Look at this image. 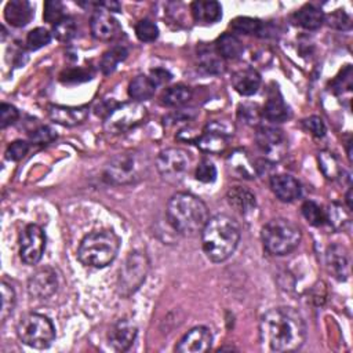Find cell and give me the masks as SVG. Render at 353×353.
Instances as JSON below:
<instances>
[{"instance_id": "6da1fadb", "label": "cell", "mask_w": 353, "mask_h": 353, "mask_svg": "<svg viewBox=\"0 0 353 353\" xmlns=\"http://www.w3.org/2000/svg\"><path fill=\"white\" fill-rule=\"evenodd\" d=\"M259 334L261 341L270 350L294 352L306 339V326L298 311L289 306H279L262 316Z\"/></svg>"}, {"instance_id": "7a4b0ae2", "label": "cell", "mask_w": 353, "mask_h": 353, "mask_svg": "<svg viewBox=\"0 0 353 353\" xmlns=\"http://www.w3.org/2000/svg\"><path fill=\"white\" fill-rule=\"evenodd\" d=\"M240 226L232 217L217 214L210 217L202 231V246L207 258L213 262H224L239 246Z\"/></svg>"}, {"instance_id": "3957f363", "label": "cell", "mask_w": 353, "mask_h": 353, "mask_svg": "<svg viewBox=\"0 0 353 353\" xmlns=\"http://www.w3.org/2000/svg\"><path fill=\"white\" fill-rule=\"evenodd\" d=\"M209 218L207 206L192 194L179 192L168 200L167 220L180 235L196 236L202 233Z\"/></svg>"}, {"instance_id": "277c9868", "label": "cell", "mask_w": 353, "mask_h": 353, "mask_svg": "<svg viewBox=\"0 0 353 353\" xmlns=\"http://www.w3.org/2000/svg\"><path fill=\"white\" fill-rule=\"evenodd\" d=\"M120 248V239L112 231L88 233L80 241L77 250L79 261L88 268H105L116 258Z\"/></svg>"}, {"instance_id": "5b68a950", "label": "cell", "mask_w": 353, "mask_h": 353, "mask_svg": "<svg viewBox=\"0 0 353 353\" xmlns=\"http://www.w3.org/2000/svg\"><path fill=\"white\" fill-rule=\"evenodd\" d=\"M149 171L148 157L137 151L119 153L111 159L104 171V179L115 185H130L145 179Z\"/></svg>"}, {"instance_id": "8992f818", "label": "cell", "mask_w": 353, "mask_h": 353, "mask_svg": "<svg viewBox=\"0 0 353 353\" xmlns=\"http://www.w3.org/2000/svg\"><path fill=\"white\" fill-rule=\"evenodd\" d=\"M265 250L274 255H287L294 251L301 241V229L297 224L286 218L271 220L261 232Z\"/></svg>"}, {"instance_id": "52a82bcc", "label": "cell", "mask_w": 353, "mask_h": 353, "mask_svg": "<svg viewBox=\"0 0 353 353\" xmlns=\"http://www.w3.org/2000/svg\"><path fill=\"white\" fill-rule=\"evenodd\" d=\"M18 338L35 349H47L55 339L53 322L40 313H27L17 324Z\"/></svg>"}, {"instance_id": "ba28073f", "label": "cell", "mask_w": 353, "mask_h": 353, "mask_svg": "<svg viewBox=\"0 0 353 353\" xmlns=\"http://www.w3.org/2000/svg\"><path fill=\"white\" fill-rule=\"evenodd\" d=\"M146 118V108L141 103H126L115 107L104 122L107 133L118 135L125 134L140 126Z\"/></svg>"}, {"instance_id": "9c48e42d", "label": "cell", "mask_w": 353, "mask_h": 353, "mask_svg": "<svg viewBox=\"0 0 353 353\" xmlns=\"http://www.w3.org/2000/svg\"><path fill=\"white\" fill-rule=\"evenodd\" d=\"M156 167L161 179L170 184H180L189 171L191 156L180 148H168L159 153Z\"/></svg>"}, {"instance_id": "30bf717a", "label": "cell", "mask_w": 353, "mask_h": 353, "mask_svg": "<svg viewBox=\"0 0 353 353\" xmlns=\"http://www.w3.org/2000/svg\"><path fill=\"white\" fill-rule=\"evenodd\" d=\"M149 271V261L145 254L134 251L131 252L120 270L119 290L123 296L129 297L135 293L145 282Z\"/></svg>"}, {"instance_id": "8fae6325", "label": "cell", "mask_w": 353, "mask_h": 353, "mask_svg": "<svg viewBox=\"0 0 353 353\" xmlns=\"http://www.w3.org/2000/svg\"><path fill=\"white\" fill-rule=\"evenodd\" d=\"M46 250L44 231L36 225L29 224L20 235V257L27 265H36Z\"/></svg>"}, {"instance_id": "7c38bea8", "label": "cell", "mask_w": 353, "mask_h": 353, "mask_svg": "<svg viewBox=\"0 0 353 353\" xmlns=\"http://www.w3.org/2000/svg\"><path fill=\"white\" fill-rule=\"evenodd\" d=\"M255 141L259 151L272 161L280 160L287 151V141L283 131L275 127H259L255 133Z\"/></svg>"}, {"instance_id": "4fadbf2b", "label": "cell", "mask_w": 353, "mask_h": 353, "mask_svg": "<svg viewBox=\"0 0 353 353\" xmlns=\"http://www.w3.org/2000/svg\"><path fill=\"white\" fill-rule=\"evenodd\" d=\"M58 291V276L53 268L36 271L28 280V293L35 300H49Z\"/></svg>"}, {"instance_id": "5bb4252c", "label": "cell", "mask_w": 353, "mask_h": 353, "mask_svg": "<svg viewBox=\"0 0 353 353\" xmlns=\"http://www.w3.org/2000/svg\"><path fill=\"white\" fill-rule=\"evenodd\" d=\"M327 270L339 282L348 280L350 275V254L342 244H331L326 251Z\"/></svg>"}, {"instance_id": "9a60e30c", "label": "cell", "mask_w": 353, "mask_h": 353, "mask_svg": "<svg viewBox=\"0 0 353 353\" xmlns=\"http://www.w3.org/2000/svg\"><path fill=\"white\" fill-rule=\"evenodd\" d=\"M213 343V334L207 327L199 326L188 331L175 346L180 353H202L210 350Z\"/></svg>"}, {"instance_id": "2e32d148", "label": "cell", "mask_w": 353, "mask_h": 353, "mask_svg": "<svg viewBox=\"0 0 353 353\" xmlns=\"http://www.w3.org/2000/svg\"><path fill=\"white\" fill-rule=\"evenodd\" d=\"M92 35L101 42H109L119 36V23L107 10H96L90 20Z\"/></svg>"}, {"instance_id": "e0dca14e", "label": "cell", "mask_w": 353, "mask_h": 353, "mask_svg": "<svg viewBox=\"0 0 353 353\" xmlns=\"http://www.w3.org/2000/svg\"><path fill=\"white\" fill-rule=\"evenodd\" d=\"M137 334H138L137 326L129 319H122L112 326L108 334V341L115 350L126 352L134 343Z\"/></svg>"}, {"instance_id": "ac0fdd59", "label": "cell", "mask_w": 353, "mask_h": 353, "mask_svg": "<svg viewBox=\"0 0 353 353\" xmlns=\"http://www.w3.org/2000/svg\"><path fill=\"white\" fill-rule=\"evenodd\" d=\"M271 189L275 196L285 203L296 202L301 198L302 188L298 180H296L293 175L289 174H278L271 179Z\"/></svg>"}, {"instance_id": "d6986e66", "label": "cell", "mask_w": 353, "mask_h": 353, "mask_svg": "<svg viewBox=\"0 0 353 353\" xmlns=\"http://www.w3.org/2000/svg\"><path fill=\"white\" fill-rule=\"evenodd\" d=\"M49 116L53 122L73 127L81 125L88 116L87 107H61V105H51L49 107Z\"/></svg>"}, {"instance_id": "ffe728a7", "label": "cell", "mask_w": 353, "mask_h": 353, "mask_svg": "<svg viewBox=\"0 0 353 353\" xmlns=\"http://www.w3.org/2000/svg\"><path fill=\"white\" fill-rule=\"evenodd\" d=\"M232 86L244 97L254 96L261 87V75L254 68L239 69L232 75Z\"/></svg>"}, {"instance_id": "44dd1931", "label": "cell", "mask_w": 353, "mask_h": 353, "mask_svg": "<svg viewBox=\"0 0 353 353\" xmlns=\"http://www.w3.org/2000/svg\"><path fill=\"white\" fill-rule=\"evenodd\" d=\"M34 17V9L27 0H12L5 8L6 21L16 28H23L31 23Z\"/></svg>"}, {"instance_id": "7402d4cb", "label": "cell", "mask_w": 353, "mask_h": 353, "mask_svg": "<svg viewBox=\"0 0 353 353\" xmlns=\"http://www.w3.org/2000/svg\"><path fill=\"white\" fill-rule=\"evenodd\" d=\"M191 12L198 24H215L222 18V8L218 2H194Z\"/></svg>"}, {"instance_id": "603a6c76", "label": "cell", "mask_w": 353, "mask_h": 353, "mask_svg": "<svg viewBox=\"0 0 353 353\" xmlns=\"http://www.w3.org/2000/svg\"><path fill=\"white\" fill-rule=\"evenodd\" d=\"M226 199L228 203L231 205V207H233L237 213L246 215L254 211L257 202H255V196L246 188L241 187H233L228 191L226 194Z\"/></svg>"}, {"instance_id": "cb8c5ba5", "label": "cell", "mask_w": 353, "mask_h": 353, "mask_svg": "<svg viewBox=\"0 0 353 353\" xmlns=\"http://www.w3.org/2000/svg\"><path fill=\"white\" fill-rule=\"evenodd\" d=\"M156 84L151 79V76L146 75H138L134 77L129 86V96L135 103H142L146 100H151L155 96L156 92Z\"/></svg>"}, {"instance_id": "d4e9b609", "label": "cell", "mask_w": 353, "mask_h": 353, "mask_svg": "<svg viewBox=\"0 0 353 353\" xmlns=\"http://www.w3.org/2000/svg\"><path fill=\"white\" fill-rule=\"evenodd\" d=\"M296 23L308 31L319 29L324 23V14L320 9L313 5H305L294 14Z\"/></svg>"}, {"instance_id": "484cf974", "label": "cell", "mask_w": 353, "mask_h": 353, "mask_svg": "<svg viewBox=\"0 0 353 353\" xmlns=\"http://www.w3.org/2000/svg\"><path fill=\"white\" fill-rule=\"evenodd\" d=\"M231 28L237 34L254 35V36H259V38H265L270 34L268 24H265L263 21L257 20V18H250V17L235 18L231 23Z\"/></svg>"}, {"instance_id": "4316f807", "label": "cell", "mask_w": 353, "mask_h": 353, "mask_svg": "<svg viewBox=\"0 0 353 353\" xmlns=\"http://www.w3.org/2000/svg\"><path fill=\"white\" fill-rule=\"evenodd\" d=\"M217 53L222 60H237L243 51V43L240 39L232 34H224L221 35L215 42Z\"/></svg>"}, {"instance_id": "83f0119b", "label": "cell", "mask_w": 353, "mask_h": 353, "mask_svg": "<svg viewBox=\"0 0 353 353\" xmlns=\"http://www.w3.org/2000/svg\"><path fill=\"white\" fill-rule=\"evenodd\" d=\"M191 99H192V90L188 86H184V84H176V86L167 88L161 97L163 104L167 107H171V108L183 107V105L188 104L191 101Z\"/></svg>"}, {"instance_id": "f1b7e54d", "label": "cell", "mask_w": 353, "mask_h": 353, "mask_svg": "<svg viewBox=\"0 0 353 353\" xmlns=\"http://www.w3.org/2000/svg\"><path fill=\"white\" fill-rule=\"evenodd\" d=\"M263 116L272 123H283L290 118V109L282 97H271L263 108Z\"/></svg>"}, {"instance_id": "f546056e", "label": "cell", "mask_w": 353, "mask_h": 353, "mask_svg": "<svg viewBox=\"0 0 353 353\" xmlns=\"http://www.w3.org/2000/svg\"><path fill=\"white\" fill-rule=\"evenodd\" d=\"M226 141H228L226 135L206 129L205 134L200 138H198V146L205 152L221 153L226 146Z\"/></svg>"}, {"instance_id": "4dcf8cb0", "label": "cell", "mask_w": 353, "mask_h": 353, "mask_svg": "<svg viewBox=\"0 0 353 353\" xmlns=\"http://www.w3.org/2000/svg\"><path fill=\"white\" fill-rule=\"evenodd\" d=\"M229 161H231V167L239 174L241 175L243 179H255L257 175V166L252 164L250 161V159L247 157V155L243 152V151H236L231 157H229Z\"/></svg>"}, {"instance_id": "1f68e13d", "label": "cell", "mask_w": 353, "mask_h": 353, "mask_svg": "<svg viewBox=\"0 0 353 353\" xmlns=\"http://www.w3.org/2000/svg\"><path fill=\"white\" fill-rule=\"evenodd\" d=\"M127 55H129V51H127V49L123 47V46H116V47L108 50V51L104 54V57H103V60H101V65H100L103 73H104V75H111V73H114L115 69L118 68V65H119L120 62H123V61L127 58Z\"/></svg>"}, {"instance_id": "d6a6232c", "label": "cell", "mask_w": 353, "mask_h": 353, "mask_svg": "<svg viewBox=\"0 0 353 353\" xmlns=\"http://www.w3.org/2000/svg\"><path fill=\"white\" fill-rule=\"evenodd\" d=\"M319 164L322 172L326 175V179L328 180H337L343 172L342 167L339 166L338 159L331 153V152H322L319 153Z\"/></svg>"}, {"instance_id": "836d02e7", "label": "cell", "mask_w": 353, "mask_h": 353, "mask_svg": "<svg viewBox=\"0 0 353 353\" xmlns=\"http://www.w3.org/2000/svg\"><path fill=\"white\" fill-rule=\"evenodd\" d=\"M16 301L17 298H16L14 289L6 280H2V312H0L2 323H5L9 319V316L13 313Z\"/></svg>"}, {"instance_id": "e575fe53", "label": "cell", "mask_w": 353, "mask_h": 353, "mask_svg": "<svg viewBox=\"0 0 353 353\" xmlns=\"http://www.w3.org/2000/svg\"><path fill=\"white\" fill-rule=\"evenodd\" d=\"M301 210H302V215L311 225L320 226L326 222V210L320 207L317 203L308 200L302 205Z\"/></svg>"}, {"instance_id": "d590c367", "label": "cell", "mask_w": 353, "mask_h": 353, "mask_svg": "<svg viewBox=\"0 0 353 353\" xmlns=\"http://www.w3.org/2000/svg\"><path fill=\"white\" fill-rule=\"evenodd\" d=\"M53 27H54L53 34L60 42H69L70 39L75 38L76 31H77L75 20L72 17H66V16Z\"/></svg>"}, {"instance_id": "8d00e7d4", "label": "cell", "mask_w": 353, "mask_h": 353, "mask_svg": "<svg viewBox=\"0 0 353 353\" xmlns=\"http://www.w3.org/2000/svg\"><path fill=\"white\" fill-rule=\"evenodd\" d=\"M135 35L144 43H152L159 38V28L151 20H141L135 25Z\"/></svg>"}, {"instance_id": "74e56055", "label": "cell", "mask_w": 353, "mask_h": 353, "mask_svg": "<svg viewBox=\"0 0 353 353\" xmlns=\"http://www.w3.org/2000/svg\"><path fill=\"white\" fill-rule=\"evenodd\" d=\"M51 42V34L44 28H36L27 36V46L31 50H39Z\"/></svg>"}, {"instance_id": "f35d334b", "label": "cell", "mask_w": 353, "mask_h": 353, "mask_svg": "<svg viewBox=\"0 0 353 353\" xmlns=\"http://www.w3.org/2000/svg\"><path fill=\"white\" fill-rule=\"evenodd\" d=\"M64 5L58 0H49L44 3V13L43 18L46 23L55 25L58 21L64 18Z\"/></svg>"}, {"instance_id": "ab89813d", "label": "cell", "mask_w": 353, "mask_h": 353, "mask_svg": "<svg viewBox=\"0 0 353 353\" xmlns=\"http://www.w3.org/2000/svg\"><path fill=\"white\" fill-rule=\"evenodd\" d=\"M195 176L203 184H211L217 180V168L210 160H202L196 168Z\"/></svg>"}, {"instance_id": "60d3db41", "label": "cell", "mask_w": 353, "mask_h": 353, "mask_svg": "<svg viewBox=\"0 0 353 353\" xmlns=\"http://www.w3.org/2000/svg\"><path fill=\"white\" fill-rule=\"evenodd\" d=\"M200 64H202V68L207 73H211V75H217L224 70V62H222V58L218 55V53L217 54H214V53L202 54Z\"/></svg>"}, {"instance_id": "b9f144b4", "label": "cell", "mask_w": 353, "mask_h": 353, "mask_svg": "<svg viewBox=\"0 0 353 353\" xmlns=\"http://www.w3.org/2000/svg\"><path fill=\"white\" fill-rule=\"evenodd\" d=\"M324 20L334 29L348 31L352 27V20H350L349 14H346L343 10H335L328 17H324Z\"/></svg>"}, {"instance_id": "7bdbcfd3", "label": "cell", "mask_w": 353, "mask_h": 353, "mask_svg": "<svg viewBox=\"0 0 353 353\" xmlns=\"http://www.w3.org/2000/svg\"><path fill=\"white\" fill-rule=\"evenodd\" d=\"M57 138L55 131L49 126H40L31 133V141L36 145H47Z\"/></svg>"}, {"instance_id": "ee69618b", "label": "cell", "mask_w": 353, "mask_h": 353, "mask_svg": "<svg viewBox=\"0 0 353 353\" xmlns=\"http://www.w3.org/2000/svg\"><path fill=\"white\" fill-rule=\"evenodd\" d=\"M20 118V114L16 107L10 104H2L0 107V126L2 129H6L12 125H14Z\"/></svg>"}, {"instance_id": "f6af8a7d", "label": "cell", "mask_w": 353, "mask_h": 353, "mask_svg": "<svg viewBox=\"0 0 353 353\" xmlns=\"http://www.w3.org/2000/svg\"><path fill=\"white\" fill-rule=\"evenodd\" d=\"M31 145L27 141H14L13 144L9 145L8 151H6V157L9 160L13 161H18L23 157H25V155L29 152Z\"/></svg>"}, {"instance_id": "bcb514c9", "label": "cell", "mask_w": 353, "mask_h": 353, "mask_svg": "<svg viewBox=\"0 0 353 353\" xmlns=\"http://www.w3.org/2000/svg\"><path fill=\"white\" fill-rule=\"evenodd\" d=\"M304 125L306 126V129H308L315 137H319V138L324 137V134H326V126H324V123H323V120H322L320 118H317V116H311L309 119L304 120Z\"/></svg>"}, {"instance_id": "7dc6e473", "label": "cell", "mask_w": 353, "mask_h": 353, "mask_svg": "<svg viewBox=\"0 0 353 353\" xmlns=\"http://www.w3.org/2000/svg\"><path fill=\"white\" fill-rule=\"evenodd\" d=\"M243 111H239L240 116L243 118V120L248 125H257L258 120H259V111H258V107L257 105H252V104H247V105H243L241 107Z\"/></svg>"}, {"instance_id": "c3c4849f", "label": "cell", "mask_w": 353, "mask_h": 353, "mask_svg": "<svg viewBox=\"0 0 353 353\" xmlns=\"http://www.w3.org/2000/svg\"><path fill=\"white\" fill-rule=\"evenodd\" d=\"M151 79L155 81L156 86H159V84H164L168 80H171V75L167 70L157 68V69H153L151 72Z\"/></svg>"}, {"instance_id": "681fc988", "label": "cell", "mask_w": 353, "mask_h": 353, "mask_svg": "<svg viewBox=\"0 0 353 353\" xmlns=\"http://www.w3.org/2000/svg\"><path fill=\"white\" fill-rule=\"evenodd\" d=\"M79 77H84L86 80L90 79V76H87L81 69H79L77 72L73 70V72H68L66 73V81H70V80H75V81H80Z\"/></svg>"}, {"instance_id": "f907efd6", "label": "cell", "mask_w": 353, "mask_h": 353, "mask_svg": "<svg viewBox=\"0 0 353 353\" xmlns=\"http://www.w3.org/2000/svg\"><path fill=\"white\" fill-rule=\"evenodd\" d=\"M346 203H348V209L352 210V189H349L346 194Z\"/></svg>"}]
</instances>
